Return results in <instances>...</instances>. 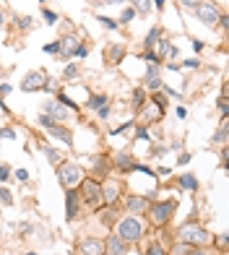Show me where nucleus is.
Instances as JSON below:
<instances>
[{
  "label": "nucleus",
  "instance_id": "29",
  "mask_svg": "<svg viewBox=\"0 0 229 255\" xmlns=\"http://www.w3.org/2000/svg\"><path fill=\"white\" fill-rule=\"evenodd\" d=\"M146 255H169V253H167L162 245H148V248H146Z\"/></svg>",
  "mask_w": 229,
  "mask_h": 255
},
{
  "label": "nucleus",
  "instance_id": "45",
  "mask_svg": "<svg viewBox=\"0 0 229 255\" xmlns=\"http://www.w3.org/2000/svg\"><path fill=\"white\" fill-rule=\"evenodd\" d=\"M107 115H110V107H107V104H105V107H99V118H107Z\"/></svg>",
  "mask_w": 229,
  "mask_h": 255
},
{
  "label": "nucleus",
  "instance_id": "36",
  "mask_svg": "<svg viewBox=\"0 0 229 255\" xmlns=\"http://www.w3.org/2000/svg\"><path fill=\"white\" fill-rule=\"evenodd\" d=\"M34 24V21H31V16H24V18H18V29H29Z\"/></svg>",
  "mask_w": 229,
  "mask_h": 255
},
{
  "label": "nucleus",
  "instance_id": "20",
  "mask_svg": "<svg viewBox=\"0 0 229 255\" xmlns=\"http://www.w3.org/2000/svg\"><path fill=\"white\" fill-rule=\"evenodd\" d=\"M177 182H180V188H182V190H190V193H193V190H198V180L193 177V175H182Z\"/></svg>",
  "mask_w": 229,
  "mask_h": 255
},
{
  "label": "nucleus",
  "instance_id": "8",
  "mask_svg": "<svg viewBox=\"0 0 229 255\" xmlns=\"http://www.w3.org/2000/svg\"><path fill=\"white\" fill-rule=\"evenodd\" d=\"M78 214V193L76 190H65V219L71 222Z\"/></svg>",
  "mask_w": 229,
  "mask_h": 255
},
{
  "label": "nucleus",
  "instance_id": "25",
  "mask_svg": "<svg viewBox=\"0 0 229 255\" xmlns=\"http://www.w3.org/2000/svg\"><path fill=\"white\" fill-rule=\"evenodd\" d=\"M175 255H201V250H196L193 245H177L175 248Z\"/></svg>",
  "mask_w": 229,
  "mask_h": 255
},
{
  "label": "nucleus",
  "instance_id": "13",
  "mask_svg": "<svg viewBox=\"0 0 229 255\" xmlns=\"http://www.w3.org/2000/svg\"><path fill=\"white\" fill-rule=\"evenodd\" d=\"M146 89H148V91L162 89V78H159V65H148V71H146Z\"/></svg>",
  "mask_w": 229,
  "mask_h": 255
},
{
  "label": "nucleus",
  "instance_id": "2",
  "mask_svg": "<svg viewBox=\"0 0 229 255\" xmlns=\"http://www.w3.org/2000/svg\"><path fill=\"white\" fill-rule=\"evenodd\" d=\"M180 240L185 242V245H190V242L203 245V242L211 240V235H209V232H206L203 227H198V224H185V227L180 229Z\"/></svg>",
  "mask_w": 229,
  "mask_h": 255
},
{
  "label": "nucleus",
  "instance_id": "10",
  "mask_svg": "<svg viewBox=\"0 0 229 255\" xmlns=\"http://www.w3.org/2000/svg\"><path fill=\"white\" fill-rule=\"evenodd\" d=\"M44 115H50V118L57 120V123L68 118V112H65V107L60 102H47V104H44Z\"/></svg>",
  "mask_w": 229,
  "mask_h": 255
},
{
  "label": "nucleus",
  "instance_id": "46",
  "mask_svg": "<svg viewBox=\"0 0 229 255\" xmlns=\"http://www.w3.org/2000/svg\"><path fill=\"white\" fill-rule=\"evenodd\" d=\"M193 47H196V52H201L203 50V42L201 39H193Z\"/></svg>",
  "mask_w": 229,
  "mask_h": 255
},
{
  "label": "nucleus",
  "instance_id": "47",
  "mask_svg": "<svg viewBox=\"0 0 229 255\" xmlns=\"http://www.w3.org/2000/svg\"><path fill=\"white\" fill-rule=\"evenodd\" d=\"M102 3H110V5H122L125 0H102Z\"/></svg>",
  "mask_w": 229,
  "mask_h": 255
},
{
  "label": "nucleus",
  "instance_id": "51",
  "mask_svg": "<svg viewBox=\"0 0 229 255\" xmlns=\"http://www.w3.org/2000/svg\"><path fill=\"white\" fill-rule=\"evenodd\" d=\"M3 26H5V13L0 10V29H3Z\"/></svg>",
  "mask_w": 229,
  "mask_h": 255
},
{
  "label": "nucleus",
  "instance_id": "24",
  "mask_svg": "<svg viewBox=\"0 0 229 255\" xmlns=\"http://www.w3.org/2000/svg\"><path fill=\"white\" fill-rule=\"evenodd\" d=\"M162 37V29H151V34L146 37V50H151V47H156V39Z\"/></svg>",
  "mask_w": 229,
  "mask_h": 255
},
{
  "label": "nucleus",
  "instance_id": "3",
  "mask_svg": "<svg viewBox=\"0 0 229 255\" xmlns=\"http://www.w3.org/2000/svg\"><path fill=\"white\" fill-rule=\"evenodd\" d=\"M196 16L201 18V24H206V26H216V21H219V8H216V3H198L196 5Z\"/></svg>",
  "mask_w": 229,
  "mask_h": 255
},
{
  "label": "nucleus",
  "instance_id": "1",
  "mask_svg": "<svg viewBox=\"0 0 229 255\" xmlns=\"http://www.w3.org/2000/svg\"><path fill=\"white\" fill-rule=\"evenodd\" d=\"M117 237L122 242H128V245L130 242H138L143 237V224L135 216H125V219H120V224H117Z\"/></svg>",
  "mask_w": 229,
  "mask_h": 255
},
{
  "label": "nucleus",
  "instance_id": "31",
  "mask_svg": "<svg viewBox=\"0 0 229 255\" xmlns=\"http://www.w3.org/2000/svg\"><path fill=\"white\" fill-rule=\"evenodd\" d=\"M0 201H3L5 206H10V203H13V195L8 193V188H3V190H0Z\"/></svg>",
  "mask_w": 229,
  "mask_h": 255
},
{
  "label": "nucleus",
  "instance_id": "15",
  "mask_svg": "<svg viewBox=\"0 0 229 255\" xmlns=\"http://www.w3.org/2000/svg\"><path fill=\"white\" fill-rule=\"evenodd\" d=\"M112 167H114V169H120V172H133L135 161H133V156H130V154L120 151L117 156H114V164H112Z\"/></svg>",
  "mask_w": 229,
  "mask_h": 255
},
{
  "label": "nucleus",
  "instance_id": "52",
  "mask_svg": "<svg viewBox=\"0 0 229 255\" xmlns=\"http://www.w3.org/2000/svg\"><path fill=\"white\" fill-rule=\"evenodd\" d=\"M154 3H156V8H164V0H154Z\"/></svg>",
  "mask_w": 229,
  "mask_h": 255
},
{
  "label": "nucleus",
  "instance_id": "18",
  "mask_svg": "<svg viewBox=\"0 0 229 255\" xmlns=\"http://www.w3.org/2000/svg\"><path fill=\"white\" fill-rule=\"evenodd\" d=\"M175 55H177V47L172 42H167V39L159 42V60H169V57H175Z\"/></svg>",
  "mask_w": 229,
  "mask_h": 255
},
{
  "label": "nucleus",
  "instance_id": "44",
  "mask_svg": "<svg viewBox=\"0 0 229 255\" xmlns=\"http://www.w3.org/2000/svg\"><path fill=\"white\" fill-rule=\"evenodd\" d=\"M219 107H222V115L227 118V112H229V107H227V99H222V102H219Z\"/></svg>",
  "mask_w": 229,
  "mask_h": 255
},
{
  "label": "nucleus",
  "instance_id": "7",
  "mask_svg": "<svg viewBox=\"0 0 229 255\" xmlns=\"http://www.w3.org/2000/svg\"><path fill=\"white\" fill-rule=\"evenodd\" d=\"M44 81H47V78H44L42 73H26L21 89H24V91H39V89H44Z\"/></svg>",
  "mask_w": 229,
  "mask_h": 255
},
{
  "label": "nucleus",
  "instance_id": "41",
  "mask_svg": "<svg viewBox=\"0 0 229 255\" xmlns=\"http://www.w3.org/2000/svg\"><path fill=\"white\" fill-rule=\"evenodd\" d=\"M76 76H78V71H76L73 65H68V68H65V78H76Z\"/></svg>",
  "mask_w": 229,
  "mask_h": 255
},
{
  "label": "nucleus",
  "instance_id": "38",
  "mask_svg": "<svg viewBox=\"0 0 229 255\" xmlns=\"http://www.w3.org/2000/svg\"><path fill=\"white\" fill-rule=\"evenodd\" d=\"M44 52H50V55H57V52H60V47H57V42H52V44H44Z\"/></svg>",
  "mask_w": 229,
  "mask_h": 255
},
{
  "label": "nucleus",
  "instance_id": "32",
  "mask_svg": "<svg viewBox=\"0 0 229 255\" xmlns=\"http://www.w3.org/2000/svg\"><path fill=\"white\" fill-rule=\"evenodd\" d=\"M0 138H5V141H13V138H16V133L10 130V128H0Z\"/></svg>",
  "mask_w": 229,
  "mask_h": 255
},
{
  "label": "nucleus",
  "instance_id": "53",
  "mask_svg": "<svg viewBox=\"0 0 229 255\" xmlns=\"http://www.w3.org/2000/svg\"><path fill=\"white\" fill-rule=\"evenodd\" d=\"M42 3H44V0H42Z\"/></svg>",
  "mask_w": 229,
  "mask_h": 255
},
{
  "label": "nucleus",
  "instance_id": "27",
  "mask_svg": "<svg viewBox=\"0 0 229 255\" xmlns=\"http://www.w3.org/2000/svg\"><path fill=\"white\" fill-rule=\"evenodd\" d=\"M133 18H135V10H133V8H125L122 16H120V24H130Z\"/></svg>",
  "mask_w": 229,
  "mask_h": 255
},
{
  "label": "nucleus",
  "instance_id": "9",
  "mask_svg": "<svg viewBox=\"0 0 229 255\" xmlns=\"http://www.w3.org/2000/svg\"><path fill=\"white\" fill-rule=\"evenodd\" d=\"M81 253H84V255H105V242L89 237V240L81 242Z\"/></svg>",
  "mask_w": 229,
  "mask_h": 255
},
{
  "label": "nucleus",
  "instance_id": "4",
  "mask_svg": "<svg viewBox=\"0 0 229 255\" xmlns=\"http://www.w3.org/2000/svg\"><path fill=\"white\" fill-rule=\"evenodd\" d=\"M175 208H177V201H164V203H156L154 208H151V222L154 224H167L169 219H172V214H175Z\"/></svg>",
  "mask_w": 229,
  "mask_h": 255
},
{
  "label": "nucleus",
  "instance_id": "30",
  "mask_svg": "<svg viewBox=\"0 0 229 255\" xmlns=\"http://www.w3.org/2000/svg\"><path fill=\"white\" fill-rule=\"evenodd\" d=\"M133 104H135V110H141V104H143V89H135L133 91Z\"/></svg>",
  "mask_w": 229,
  "mask_h": 255
},
{
  "label": "nucleus",
  "instance_id": "5",
  "mask_svg": "<svg viewBox=\"0 0 229 255\" xmlns=\"http://www.w3.org/2000/svg\"><path fill=\"white\" fill-rule=\"evenodd\" d=\"M81 198H84L89 206L102 203V185L94 182V180H84V182H81Z\"/></svg>",
  "mask_w": 229,
  "mask_h": 255
},
{
  "label": "nucleus",
  "instance_id": "43",
  "mask_svg": "<svg viewBox=\"0 0 229 255\" xmlns=\"http://www.w3.org/2000/svg\"><path fill=\"white\" fill-rule=\"evenodd\" d=\"M185 65H188V68H201V60H196V57H193V60H185Z\"/></svg>",
  "mask_w": 229,
  "mask_h": 255
},
{
  "label": "nucleus",
  "instance_id": "49",
  "mask_svg": "<svg viewBox=\"0 0 229 255\" xmlns=\"http://www.w3.org/2000/svg\"><path fill=\"white\" fill-rule=\"evenodd\" d=\"M18 229H21V232H24V235H29V232H31V224H21Z\"/></svg>",
  "mask_w": 229,
  "mask_h": 255
},
{
  "label": "nucleus",
  "instance_id": "21",
  "mask_svg": "<svg viewBox=\"0 0 229 255\" xmlns=\"http://www.w3.org/2000/svg\"><path fill=\"white\" fill-rule=\"evenodd\" d=\"M125 55V50L120 47V44H112L110 47V52H105V60H110V63H120V57Z\"/></svg>",
  "mask_w": 229,
  "mask_h": 255
},
{
  "label": "nucleus",
  "instance_id": "39",
  "mask_svg": "<svg viewBox=\"0 0 229 255\" xmlns=\"http://www.w3.org/2000/svg\"><path fill=\"white\" fill-rule=\"evenodd\" d=\"M76 55H78V57H86V55H89V47H86V44H78V47H76Z\"/></svg>",
  "mask_w": 229,
  "mask_h": 255
},
{
  "label": "nucleus",
  "instance_id": "6",
  "mask_svg": "<svg viewBox=\"0 0 229 255\" xmlns=\"http://www.w3.org/2000/svg\"><path fill=\"white\" fill-rule=\"evenodd\" d=\"M57 180L68 188V185H73V182L81 180V169H78L76 164H60V167H57Z\"/></svg>",
  "mask_w": 229,
  "mask_h": 255
},
{
  "label": "nucleus",
  "instance_id": "26",
  "mask_svg": "<svg viewBox=\"0 0 229 255\" xmlns=\"http://www.w3.org/2000/svg\"><path fill=\"white\" fill-rule=\"evenodd\" d=\"M227 130H229V125H227V120H224L222 128H219V133L214 135V141H216V143H224V141H227Z\"/></svg>",
  "mask_w": 229,
  "mask_h": 255
},
{
  "label": "nucleus",
  "instance_id": "17",
  "mask_svg": "<svg viewBox=\"0 0 229 255\" xmlns=\"http://www.w3.org/2000/svg\"><path fill=\"white\" fill-rule=\"evenodd\" d=\"M117 195H120V185H114V182L102 185V201L114 203V201H117Z\"/></svg>",
  "mask_w": 229,
  "mask_h": 255
},
{
  "label": "nucleus",
  "instance_id": "19",
  "mask_svg": "<svg viewBox=\"0 0 229 255\" xmlns=\"http://www.w3.org/2000/svg\"><path fill=\"white\" fill-rule=\"evenodd\" d=\"M110 169H112V161H107V156H97V159H94V172H97V177H107Z\"/></svg>",
  "mask_w": 229,
  "mask_h": 255
},
{
  "label": "nucleus",
  "instance_id": "23",
  "mask_svg": "<svg viewBox=\"0 0 229 255\" xmlns=\"http://www.w3.org/2000/svg\"><path fill=\"white\" fill-rule=\"evenodd\" d=\"M133 10L141 16H148L151 13V5H148V0H133Z\"/></svg>",
  "mask_w": 229,
  "mask_h": 255
},
{
  "label": "nucleus",
  "instance_id": "28",
  "mask_svg": "<svg viewBox=\"0 0 229 255\" xmlns=\"http://www.w3.org/2000/svg\"><path fill=\"white\" fill-rule=\"evenodd\" d=\"M42 151H44V156H47L52 164H57V161H60V156L55 154V148H50V146H42Z\"/></svg>",
  "mask_w": 229,
  "mask_h": 255
},
{
  "label": "nucleus",
  "instance_id": "34",
  "mask_svg": "<svg viewBox=\"0 0 229 255\" xmlns=\"http://www.w3.org/2000/svg\"><path fill=\"white\" fill-rule=\"evenodd\" d=\"M10 177V167L8 164H0V182H5Z\"/></svg>",
  "mask_w": 229,
  "mask_h": 255
},
{
  "label": "nucleus",
  "instance_id": "16",
  "mask_svg": "<svg viewBox=\"0 0 229 255\" xmlns=\"http://www.w3.org/2000/svg\"><path fill=\"white\" fill-rule=\"evenodd\" d=\"M47 130L55 135V138H60V141H65V146H73V133L68 130V128H63V125H57V123H52Z\"/></svg>",
  "mask_w": 229,
  "mask_h": 255
},
{
  "label": "nucleus",
  "instance_id": "48",
  "mask_svg": "<svg viewBox=\"0 0 229 255\" xmlns=\"http://www.w3.org/2000/svg\"><path fill=\"white\" fill-rule=\"evenodd\" d=\"M8 91H10V86H8V84H3V86H0V97H5Z\"/></svg>",
  "mask_w": 229,
  "mask_h": 255
},
{
  "label": "nucleus",
  "instance_id": "22",
  "mask_svg": "<svg viewBox=\"0 0 229 255\" xmlns=\"http://www.w3.org/2000/svg\"><path fill=\"white\" fill-rule=\"evenodd\" d=\"M105 104H107V97L105 94H91L89 102H86V107L89 110H99V107H105Z\"/></svg>",
  "mask_w": 229,
  "mask_h": 255
},
{
  "label": "nucleus",
  "instance_id": "33",
  "mask_svg": "<svg viewBox=\"0 0 229 255\" xmlns=\"http://www.w3.org/2000/svg\"><path fill=\"white\" fill-rule=\"evenodd\" d=\"M99 24L105 26V29H117V24H114L112 18H105V16H99Z\"/></svg>",
  "mask_w": 229,
  "mask_h": 255
},
{
  "label": "nucleus",
  "instance_id": "40",
  "mask_svg": "<svg viewBox=\"0 0 229 255\" xmlns=\"http://www.w3.org/2000/svg\"><path fill=\"white\" fill-rule=\"evenodd\" d=\"M16 177H18L21 182H26V180H29V172H26V169H16Z\"/></svg>",
  "mask_w": 229,
  "mask_h": 255
},
{
  "label": "nucleus",
  "instance_id": "14",
  "mask_svg": "<svg viewBox=\"0 0 229 255\" xmlns=\"http://www.w3.org/2000/svg\"><path fill=\"white\" fill-rule=\"evenodd\" d=\"M125 206H128V211H133V214H143V211H148V198H138V195H128V201H125Z\"/></svg>",
  "mask_w": 229,
  "mask_h": 255
},
{
  "label": "nucleus",
  "instance_id": "42",
  "mask_svg": "<svg viewBox=\"0 0 229 255\" xmlns=\"http://www.w3.org/2000/svg\"><path fill=\"white\" fill-rule=\"evenodd\" d=\"M60 104H65V107H76V102H73V99H68L65 94H60Z\"/></svg>",
  "mask_w": 229,
  "mask_h": 255
},
{
  "label": "nucleus",
  "instance_id": "37",
  "mask_svg": "<svg viewBox=\"0 0 229 255\" xmlns=\"http://www.w3.org/2000/svg\"><path fill=\"white\" fill-rule=\"evenodd\" d=\"M42 16H44V21H50V24L57 21V13H52V10H42Z\"/></svg>",
  "mask_w": 229,
  "mask_h": 255
},
{
  "label": "nucleus",
  "instance_id": "50",
  "mask_svg": "<svg viewBox=\"0 0 229 255\" xmlns=\"http://www.w3.org/2000/svg\"><path fill=\"white\" fill-rule=\"evenodd\" d=\"M138 138L143 141V138H148V133H146V128H138Z\"/></svg>",
  "mask_w": 229,
  "mask_h": 255
},
{
  "label": "nucleus",
  "instance_id": "11",
  "mask_svg": "<svg viewBox=\"0 0 229 255\" xmlns=\"http://www.w3.org/2000/svg\"><path fill=\"white\" fill-rule=\"evenodd\" d=\"M78 42L76 37H63L60 42H57V47H60V52L57 55H63V57H71V55H76V47H78Z\"/></svg>",
  "mask_w": 229,
  "mask_h": 255
},
{
  "label": "nucleus",
  "instance_id": "12",
  "mask_svg": "<svg viewBox=\"0 0 229 255\" xmlns=\"http://www.w3.org/2000/svg\"><path fill=\"white\" fill-rule=\"evenodd\" d=\"M107 253L110 255H125L128 253V242H122L117 235H112V237H107Z\"/></svg>",
  "mask_w": 229,
  "mask_h": 255
},
{
  "label": "nucleus",
  "instance_id": "35",
  "mask_svg": "<svg viewBox=\"0 0 229 255\" xmlns=\"http://www.w3.org/2000/svg\"><path fill=\"white\" fill-rule=\"evenodd\" d=\"M177 3H180L182 8H196L198 3H203V0H177Z\"/></svg>",
  "mask_w": 229,
  "mask_h": 255
}]
</instances>
